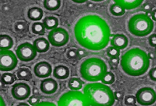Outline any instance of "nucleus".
Instances as JSON below:
<instances>
[{"label": "nucleus", "mask_w": 156, "mask_h": 106, "mask_svg": "<svg viewBox=\"0 0 156 106\" xmlns=\"http://www.w3.org/2000/svg\"><path fill=\"white\" fill-rule=\"evenodd\" d=\"M107 71L108 67L104 61L99 58L87 59L80 66L81 76L90 82H97L101 80Z\"/></svg>", "instance_id": "obj_4"}, {"label": "nucleus", "mask_w": 156, "mask_h": 106, "mask_svg": "<svg viewBox=\"0 0 156 106\" xmlns=\"http://www.w3.org/2000/svg\"><path fill=\"white\" fill-rule=\"evenodd\" d=\"M78 51V60L82 59L83 57H85L86 55V51L82 48H79L77 49Z\"/></svg>", "instance_id": "obj_35"}, {"label": "nucleus", "mask_w": 156, "mask_h": 106, "mask_svg": "<svg viewBox=\"0 0 156 106\" xmlns=\"http://www.w3.org/2000/svg\"><path fill=\"white\" fill-rule=\"evenodd\" d=\"M114 95H115V99L117 101H121L123 99V95L121 92H115L114 93Z\"/></svg>", "instance_id": "obj_36"}, {"label": "nucleus", "mask_w": 156, "mask_h": 106, "mask_svg": "<svg viewBox=\"0 0 156 106\" xmlns=\"http://www.w3.org/2000/svg\"><path fill=\"white\" fill-rule=\"evenodd\" d=\"M152 7L150 4H145L144 5L143 9L146 12H150L152 10Z\"/></svg>", "instance_id": "obj_37"}, {"label": "nucleus", "mask_w": 156, "mask_h": 106, "mask_svg": "<svg viewBox=\"0 0 156 106\" xmlns=\"http://www.w3.org/2000/svg\"><path fill=\"white\" fill-rule=\"evenodd\" d=\"M83 83L80 78H72L69 81L68 87L71 90L77 91L82 88Z\"/></svg>", "instance_id": "obj_22"}, {"label": "nucleus", "mask_w": 156, "mask_h": 106, "mask_svg": "<svg viewBox=\"0 0 156 106\" xmlns=\"http://www.w3.org/2000/svg\"><path fill=\"white\" fill-rule=\"evenodd\" d=\"M120 58L119 57L110 58L109 60V64L110 66V67L112 69H116L118 67L119 64L120 63Z\"/></svg>", "instance_id": "obj_31"}, {"label": "nucleus", "mask_w": 156, "mask_h": 106, "mask_svg": "<svg viewBox=\"0 0 156 106\" xmlns=\"http://www.w3.org/2000/svg\"><path fill=\"white\" fill-rule=\"evenodd\" d=\"M18 60L14 53L10 50H1L0 70L2 72L12 71L16 67Z\"/></svg>", "instance_id": "obj_7"}, {"label": "nucleus", "mask_w": 156, "mask_h": 106, "mask_svg": "<svg viewBox=\"0 0 156 106\" xmlns=\"http://www.w3.org/2000/svg\"><path fill=\"white\" fill-rule=\"evenodd\" d=\"M92 1L95 2H102L104 0H91Z\"/></svg>", "instance_id": "obj_40"}, {"label": "nucleus", "mask_w": 156, "mask_h": 106, "mask_svg": "<svg viewBox=\"0 0 156 106\" xmlns=\"http://www.w3.org/2000/svg\"><path fill=\"white\" fill-rule=\"evenodd\" d=\"M45 26L43 23L41 22H35L32 26V31L34 34L43 36L45 33Z\"/></svg>", "instance_id": "obj_25"}, {"label": "nucleus", "mask_w": 156, "mask_h": 106, "mask_svg": "<svg viewBox=\"0 0 156 106\" xmlns=\"http://www.w3.org/2000/svg\"><path fill=\"white\" fill-rule=\"evenodd\" d=\"M129 40L126 36L122 34H117L111 39V45L120 50H123L128 46Z\"/></svg>", "instance_id": "obj_13"}, {"label": "nucleus", "mask_w": 156, "mask_h": 106, "mask_svg": "<svg viewBox=\"0 0 156 106\" xmlns=\"http://www.w3.org/2000/svg\"><path fill=\"white\" fill-rule=\"evenodd\" d=\"M155 50H156V49H155Z\"/></svg>", "instance_id": "obj_41"}, {"label": "nucleus", "mask_w": 156, "mask_h": 106, "mask_svg": "<svg viewBox=\"0 0 156 106\" xmlns=\"http://www.w3.org/2000/svg\"><path fill=\"white\" fill-rule=\"evenodd\" d=\"M43 23L46 29L52 30L57 28L59 25V21L57 17L53 16H47L43 20Z\"/></svg>", "instance_id": "obj_20"}, {"label": "nucleus", "mask_w": 156, "mask_h": 106, "mask_svg": "<svg viewBox=\"0 0 156 106\" xmlns=\"http://www.w3.org/2000/svg\"><path fill=\"white\" fill-rule=\"evenodd\" d=\"M11 92L14 99L18 101H23L30 96L31 89L27 83L20 82L12 86Z\"/></svg>", "instance_id": "obj_10"}, {"label": "nucleus", "mask_w": 156, "mask_h": 106, "mask_svg": "<svg viewBox=\"0 0 156 106\" xmlns=\"http://www.w3.org/2000/svg\"><path fill=\"white\" fill-rule=\"evenodd\" d=\"M52 72V66L47 62H40L34 67V73L38 78H48L51 75Z\"/></svg>", "instance_id": "obj_11"}, {"label": "nucleus", "mask_w": 156, "mask_h": 106, "mask_svg": "<svg viewBox=\"0 0 156 106\" xmlns=\"http://www.w3.org/2000/svg\"><path fill=\"white\" fill-rule=\"evenodd\" d=\"M84 95L90 105L111 106L115 102L114 92L108 86L100 83L87 84L84 89Z\"/></svg>", "instance_id": "obj_3"}, {"label": "nucleus", "mask_w": 156, "mask_h": 106, "mask_svg": "<svg viewBox=\"0 0 156 106\" xmlns=\"http://www.w3.org/2000/svg\"><path fill=\"white\" fill-rule=\"evenodd\" d=\"M154 29L151 18L144 14H138L131 17L128 22L129 32L139 37L146 36L151 33Z\"/></svg>", "instance_id": "obj_5"}, {"label": "nucleus", "mask_w": 156, "mask_h": 106, "mask_svg": "<svg viewBox=\"0 0 156 106\" xmlns=\"http://www.w3.org/2000/svg\"><path fill=\"white\" fill-rule=\"evenodd\" d=\"M136 98L137 102L140 105L150 106L156 102V92L151 87H144L137 92Z\"/></svg>", "instance_id": "obj_8"}, {"label": "nucleus", "mask_w": 156, "mask_h": 106, "mask_svg": "<svg viewBox=\"0 0 156 106\" xmlns=\"http://www.w3.org/2000/svg\"><path fill=\"white\" fill-rule=\"evenodd\" d=\"M107 54L110 58L119 57L120 55V49L113 46L109 47L107 48Z\"/></svg>", "instance_id": "obj_28"}, {"label": "nucleus", "mask_w": 156, "mask_h": 106, "mask_svg": "<svg viewBox=\"0 0 156 106\" xmlns=\"http://www.w3.org/2000/svg\"><path fill=\"white\" fill-rule=\"evenodd\" d=\"M149 77L154 81H156V67L152 68L149 73Z\"/></svg>", "instance_id": "obj_34"}, {"label": "nucleus", "mask_w": 156, "mask_h": 106, "mask_svg": "<svg viewBox=\"0 0 156 106\" xmlns=\"http://www.w3.org/2000/svg\"><path fill=\"white\" fill-rule=\"evenodd\" d=\"M44 13L42 9L39 7L31 8L28 11L27 16L29 19L33 21H38L42 19Z\"/></svg>", "instance_id": "obj_17"}, {"label": "nucleus", "mask_w": 156, "mask_h": 106, "mask_svg": "<svg viewBox=\"0 0 156 106\" xmlns=\"http://www.w3.org/2000/svg\"><path fill=\"white\" fill-rule=\"evenodd\" d=\"M78 51L77 49H70L66 53V57L69 60H74L78 59Z\"/></svg>", "instance_id": "obj_29"}, {"label": "nucleus", "mask_w": 156, "mask_h": 106, "mask_svg": "<svg viewBox=\"0 0 156 106\" xmlns=\"http://www.w3.org/2000/svg\"><path fill=\"white\" fill-rule=\"evenodd\" d=\"M14 41L12 37L8 35H0V49L1 50H8L12 48Z\"/></svg>", "instance_id": "obj_18"}, {"label": "nucleus", "mask_w": 156, "mask_h": 106, "mask_svg": "<svg viewBox=\"0 0 156 106\" xmlns=\"http://www.w3.org/2000/svg\"><path fill=\"white\" fill-rule=\"evenodd\" d=\"M58 88L57 81L52 78L43 80L40 85L42 93L46 94H52L55 93Z\"/></svg>", "instance_id": "obj_12"}, {"label": "nucleus", "mask_w": 156, "mask_h": 106, "mask_svg": "<svg viewBox=\"0 0 156 106\" xmlns=\"http://www.w3.org/2000/svg\"><path fill=\"white\" fill-rule=\"evenodd\" d=\"M33 45L38 53H46L49 49V42L44 37H39L35 40Z\"/></svg>", "instance_id": "obj_15"}, {"label": "nucleus", "mask_w": 156, "mask_h": 106, "mask_svg": "<svg viewBox=\"0 0 156 106\" xmlns=\"http://www.w3.org/2000/svg\"><path fill=\"white\" fill-rule=\"evenodd\" d=\"M16 53L18 59L23 62L33 60L37 55L34 45L28 42L24 43L18 46Z\"/></svg>", "instance_id": "obj_9"}, {"label": "nucleus", "mask_w": 156, "mask_h": 106, "mask_svg": "<svg viewBox=\"0 0 156 106\" xmlns=\"http://www.w3.org/2000/svg\"><path fill=\"white\" fill-rule=\"evenodd\" d=\"M48 40L52 46L62 47L65 46L69 40V34L66 29L62 28H56L49 32Z\"/></svg>", "instance_id": "obj_6"}, {"label": "nucleus", "mask_w": 156, "mask_h": 106, "mask_svg": "<svg viewBox=\"0 0 156 106\" xmlns=\"http://www.w3.org/2000/svg\"><path fill=\"white\" fill-rule=\"evenodd\" d=\"M44 7L47 10L55 11L58 10L61 6V0H44Z\"/></svg>", "instance_id": "obj_21"}, {"label": "nucleus", "mask_w": 156, "mask_h": 106, "mask_svg": "<svg viewBox=\"0 0 156 106\" xmlns=\"http://www.w3.org/2000/svg\"><path fill=\"white\" fill-rule=\"evenodd\" d=\"M74 33L81 46L93 51L106 47L111 36L108 23L97 15H88L80 18L76 24Z\"/></svg>", "instance_id": "obj_1"}, {"label": "nucleus", "mask_w": 156, "mask_h": 106, "mask_svg": "<svg viewBox=\"0 0 156 106\" xmlns=\"http://www.w3.org/2000/svg\"><path fill=\"white\" fill-rule=\"evenodd\" d=\"M16 80L15 75L11 73H6L1 76V82L3 85H10Z\"/></svg>", "instance_id": "obj_23"}, {"label": "nucleus", "mask_w": 156, "mask_h": 106, "mask_svg": "<svg viewBox=\"0 0 156 106\" xmlns=\"http://www.w3.org/2000/svg\"><path fill=\"white\" fill-rule=\"evenodd\" d=\"M17 79L20 80H30L33 78L32 72L29 68L26 67L20 68L16 71Z\"/></svg>", "instance_id": "obj_19"}, {"label": "nucleus", "mask_w": 156, "mask_h": 106, "mask_svg": "<svg viewBox=\"0 0 156 106\" xmlns=\"http://www.w3.org/2000/svg\"><path fill=\"white\" fill-rule=\"evenodd\" d=\"M125 10L126 9L122 7L116 3L112 4L110 8L111 13L115 16H121L124 15L125 13Z\"/></svg>", "instance_id": "obj_24"}, {"label": "nucleus", "mask_w": 156, "mask_h": 106, "mask_svg": "<svg viewBox=\"0 0 156 106\" xmlns=\"http://www.w3.org/2000/svg\"><path fill=\"white\" fill-rule=\"evenodd\" d=\"M40 99L39 96L37 95H33L30 96L29 99V103L32 106H35V105L38 104L40 102Z\"/></svg>", "instance_id": "obj_32"}, {"label": "nucleus", "mask_w": 156, "mask_h": 106, "mask_svg": "<svg viewBox=\"0 0 156 106\" xmlns=\"http://www.w3.org/2000/svg\"><path fill=\"white\" fill-rule=\"evenodd\" d=\"M69 68L63 65L56 66L53 71V76L59 80H64L69 77Z\"/></svg>", "instance_id": "obj_16"}, {"label": "nucleus", "mask_w": 156, "mask_h": 106, "mask_svg": "<svg viewBox=\"0 0 156 106\" xmlns=\"http://www.w3.org/2000/svg\"><path fill=\"white\" fill-rule=\"evenodd\" d=\"M14 29L16 32L18 33H26L29 30V26L24 22H17L15 24Z\"/></svg>", "instance_id": "obj_26"}, {"label": "nucleus", "mask_w": 156, "mask_h": 106, "mask_svg": "<svg viewBox=\"0 0 156 106\" xmlns=\"http://www.w3.org/2000/svg\"><path fill=\"white\" fill-rule=\"evenodd\" d=\"M136 102V98L133 95H127L125 97L124 103L127 106H135Z\"/></svg>", "instance_id": "obj_30"}, {"label": "nucleus", "mask_w": 156, "mask_h": 106, "mask_svg": "<svg viewBox=\"0 0 156 106\" xmlns=\"http://www.w3.org/2000/svg\"><path fill=\"white\" fill-rule=\"evenodd\" d=\"M149 44L151 46L156 47V34L151 35L149 37Z\"/></svg>", "instance_id": "obj_33"}, {"label": "nucleus", "mask_w": 156, "mask_h": 106, "mask_svg": "<svg viewBox=\"0 0 156 106\" xmlns=\"http://www.w3.org/2000/svg\"><path fill=\"white\" fill-rule=\"evenodd\" d=\"M115 3L120 5L126 10H132L138 8L144 0H114Z\"/></svg>", "instance_id": "obj_14"}, {"label": "nucleus", "mask_w": 156, "mask_h": 106, "mask_svg": "<svg viewBox=\"0 0 156 106\" xmlns=\"http://www.w3.org/2000/svg\"><path fill=\"white\" fill-rule=\"evenodd\" d=\"M101 81L105 85H111L115 81V74L112 72H107Z\"/></svg>", "instance_id": "obj_27"}, {"label": "nucleus", "mask_w": 156, "mask_h": 106, "mask_svg": "<svg viewBox=\"0 0 156 106\" xmlns=\"http://www.w3.org/2000/svg\"><path fill=\"white\" fill-rule=\"evenodd\" d=\"M73 2L78 4H82L87 2L88 0H71Z\"/></svg>", "instance_id": "obj_39"}, {"label": "nucleus", "mask_w": 156, "mask_h": 106, "mask_svg": "<svg viewBox=\"0 0 156 106\" xmlns=\"http://www.w3.org/2000/svg\"><path fill=\"white\" fill-rule=\"evenodd\" d=\"M151 16L152 19L156 21V9H154L151 12Z\"/></svg>", "instance_id": "obj_38"}, {"label": "nucleus", "mask_w": 156, "mask_h": 106, "mask_svg": "<svg viewBox=\"0 0 156 106\" xmlns=\"http://www.w3.org/2000/svg\"><path fill=\"white\" fill-rule=\"evenodd\" d=\"M146 52L139 48L131 49L121 57V66L123 72L131 76H139L147 72L150 60Z\"/></svg>", "instance_id": "obj_2"}]
</instances>
